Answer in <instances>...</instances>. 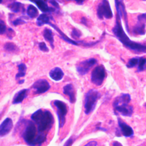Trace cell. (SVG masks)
<instances>
[{"instance_id":"6da1fadb","label":"cell","mask_w":146,"mask_h":146,"mask_svg":"<svg viewBox=\"0 0 146 146\" xmlns=\"http://www.w3.org/2000/svg\"><path fill=\"white\" fill-rule=\"evenodd\" d=\"M112 31L117 39L125 47L137 53H146V44L131 40L124 32L121 25V17L116 14L115 25Z\"/></svg>"},{"instance_id":"7a4b0ae2","label":"cell","mask_w":146,"mask_h":146,"mask_svg":"<svg viewBox=\"0 0 146 146\" xmlns=\"http://www.w3.org/2000/svg\"><path fill=\"white\" fill-rule=\"evenodd\" d=\"M31 120L37 125L39 132H43L52 127L54 117L52 113L47 110H38L31 116Z\"/></svg>"},{"instance_id":"3957f363","label":"cell","mask_w":146,"mask_h":146,"mask_svg":"<svg viewBox=\"0 0 146 146\" xmlns=\"http://www.w3.org/2000/svg\"><path fill=\"white\" fill-rule=\"evenodd\" d=\"M130 101L131 96L128 94H121L117 96L112 104L115 115L119 113L124 116H131L133 113V107L128 105Z\"/></svg>"},{"instance_id":"277c9868","label":"cell","mask_w":146,"mask_h":146,"mask_svg":"<svg viewBox=\"0 0 146 146\" xmlns=\"http://www.w3.org/2000/svg\"><path fill=\"white\" fill-rule=\"evenodd\" d=\"M100 97V93L95 89H91L85 95L84 97V112L88 115L94 111L96 107L98 100Z\"/></svg>"},{"instance_id":"5b68a950","label":"cell","mask_w":146,"mask_h":146,"mask_svg":"<svg viewBox=\"0 0 146 146\" xmlns=\"http://www.w3.org/2000/svg\"><path fill=\"white\" fill-rule=\"evenodd\" d=\"M22 137L25 142L29 146H35L34 141L36 137V128L34 122L28 121L22 132Z\"/></svg>"},{"instance_id":"8992f818","label":"cell","mask_w":146,"mask_h":146,"mask_svg":"<svg viewBox=\"0 0 146 146\" xmlns=\"http://www.w3.org/2000/svg\"><path fill=\"white\" fill-rule=\"evenodd\" d=\"M106 76L105 67L103 65L97 66L92 71L91 80L92 83L96 86H100L103 83Z\"/></svg>"},{"instance_id":"52a82bcc","label":"cell","mask_w":146,"mask_h":146,"mask_svg":"<svg viewBox=\"0 0 146 146\" xmlns=\"http://www.w3.org/2000/svg\"><path fill=\"white\" fill-rule=\"evenodd\" d=\"M96 13L98 18L102 19H111L113 17V13L108 1L104 0L98 5Z\"/></svg>"},{"instance_id":"ba28073f","label":"cell","mask_w":146,"mask_h":146,"mask_svg":"<svg viewBox=\"0 0 146 146\" xmlns=\"http://www.w3.org/2000/svg\"><path fill=\"white\" fill-rule=\"evenodd\" d=\"M54 104L57 110V115L59 120V127L62 128L66 122V115L67 112V107L66 104L59 100H55Z\"/></svg>"},{"instance_id":"9c48e42d","label":"cell","mask_w":146,"mask_h":146,"mask_svg":"<svg viewBox=\"0 0 146 146\" xmlns=\"http://www.w3.org/2000/svg\"><path fill=\"white\" fill-rule=\"evenodd\" d=\"M97 63V60L95 58H90L82 61L76 65V71L81 75L86 74L90 68Z\"/></svg>"},{"instance_id":"30bf717a","label":"cell","mask_w":146,"mask_h":146,"mask_svg":"<svg viewBox=\"0 0 146 146\" xmlns=\"http://www.w3.org/2000/svg\"><path fill=\"white\" fill-rule=\"evenodd\" d=\"M32 88H34L35 94H40L47 91L50 88V85L46 79H40L33 84Z\"/></svg>"},{"instance_id":"8fae6325","label":"cell","mask_w":146,"mask_h":146,"mask_svg":"<svg viewBox=\"0 0 146 146\" xmlns=\"http://www.w3.org/2000/svg\"><path fill=\"white\" fill-rule=\"evenodd\" d=\"M117 123L119 127L120 133L125 137H132L133 135V130L127 124H126L121 118H117Z\"/></svg>"},{"instance_id":"7c38bea8","label":"cell","mask_w":146,"mask_h":146,"mask_svg":"<svg viewBox=\"0 0 146 146\" xmlns=\"http://www.w3.org/2000/svg\"><path fill=\"white\" fill-rule=\"evenodd\" d=\"M115 6L116 9L117 14H118L121 18L123 17L125 22V27L127 29V31L129 32V27L128 25V18H127V14L126 13L125 6L124 5V3H123V1H115Z\"/></svg>"},{"instance_id":"4fadbf2b","label":"cell","mask_w":146,"mask_h":146,"mask_svg":"<svg viewBox=\"0 0 146 146\" xmlns=\"http://www.w3.org/2000/svg\"><path fill=\"white\" fill-rule=\"evenodd\" d=\"M13 127V123L10 117L6 118L0 124V137L8 134Z\"/></svg>"},{"instance_id":"5bb4252c","label":"cell","mask_w":146,"mask_h":146,"mask_svg":"<svg viewBox=\"0 0 146 146\" xmlns=\"http://www.w3.org/2000/svg\"><path fill=\"white\" fill-rule=\"evenodd\" d=\"M63 93L69 97L70 102L71 103H74L76 101L75 89L72 84L69 83L63 87Z\"/></svg>"},{"instance_id":"9a60e30c","label":"cell","mask_w":146,"mask_h":146,"mask_svg":"<svg viewBox=\"0 0 146 146\" xmlns=\"http://www.w3.org/2000/svg\"><path fill=\"white\" fill-rule=\"evenodd\" d=\"M33 3H35L38 7L44 13H51L55 11V9L53 7H50L48 6L46 1H31Z\"/></svg>"},{"instance_id":"2e32d148","label":"cell","mask_w":146,"mask_h":146,"mask_svg":"<svg viewBox=\"0 0 146 146\" xmlns=\"http://www.w3.org/2000/svg\"><path fill=\"white\" fill-rule=\"evenodd\" d=\"M49 75L50 78L54 80L59 81L63 78L64 72L60 68L55 67L50 71Z\"/></svg>"},{"instance_id":"e0dca14e","label":"cell","mask_w":146,"mask_h":146,"mask_svg":"<svg viewBox=\"0 0 146 146\" xmlns=\"http://www.w3.org/2000/svg\"><path fill=\"white\" fill-rule=\"evenodd\" d=\"M145 24L141 22L138 21L132 28V33L135 35H143L145 34Z\"/></svg>"},{"instance_id":"ac0fdd59","label":"cell","mask_w":146,"mask_h":146,"mask_svg":"<svg viewBox=\"0 0 146 146\" xmlns=\"http://www.w3.org/2000/svg\"><path fill=\"white\" fill-rule=\"evenodd\" d=\"M52 17L47 13H43L39 15L36 20V24L39 26H41L45 24H50V19Z\"/></svg>"},{"instance_id":"d6986e66","label":"cell","mask_w":146,"mask_h":146,"mask_svg":"<svg viewBox=\"0 0 146 146\" xmlns=\"http://www.w3.org/2000/svg\"><path fill=\"white\" fill-rule=\"evenodd\" d=\"M28 89H23L18 91L14 96L13 100V104H18L22 103L27 96Z\"/></svg>"},{"instance_id":"ffe728a7","label":"cell","mask_w":146,"mask_h":146,"mask_svg":"<svg viewBox=\"0 0 146 146\" xmlns=\"http://www.w3.org/2000/svg\"><path fill=\"white\" fill-rule=\"evenodd\" d=\"M50 25L51 26H52L55 30H56L57 31V32H58L59 33V34L60 35V36L63 39H64L66 42H68L69 43H71L72 44H74V45H78L79 44L80 42H79L78 41H75V40H73L72 39H71L70 38H69L67 35H66L59 29L58 27H57L56 25H55L54 24H52V23H50Z\"/></svg>"},{"instance_id":"44dd1931","label":"cell","mask_w":146,"mask_h":146,"mask_svg":"<svg viewBox=\"0 0 146 146\" xmlns=\"http://www.w3.org/2000/svg\"><path fill=\"white\" fill-rule=\"evenodd\" d=\"M9 9L14 12V13H18V12H22L23 13L25 11V8L23 7V5L19 2H13L7 6Z\"/></svg>"},{"instance_id":"7402d4cb","label":"cell","mask_w":146,"mask_h":146,"mask_svg":"<svg viewBox=\"0 0 146 146\" xmlns=\"http://www.w3.org/2000/svg\"><path fill=\"white\" fill-rule=\"evenodd\" d=\"M43 37L44 38L49 42L52 48H54V37L53 33L51 30L45 28L43 30Z\"/></svg>"},{"instance_id":"603a6c76","label":"cell","mask_w":146,"mask_h":146,"mask_svg":"<svg viewBox=\"0 0 146 146\" xmlns=\"http://www.w3.org/2000/svg\"><path fill=\"white\" fill-rule=\"evenodd\" d=\"M27 14L31 18H36L38 15V11L36 7L33 5H29L27 9Z\"/></svg>"},{"instance_id":"cb8c5ba5","label":"cell","mask_w":146,"mask_h":146,"mask_svg":"<svg viewBox=\"0 0 146 146\" xmlns=\"http://www.w3.org/2000/svg\"><path fill=\"white\" fill-rule=\"evenodd\" d=\"M18 72L15 76L16 79L25 76L26 74V71L27 67L24 63H21L18 65Z\"/></svg>"},{"instance_id":"d4e9b609","label":"cell","mask_w":146,"mask_h":146,"mask_svg":"<svg viewBox=\"0 0 146 146\" xmlns=\"http://www.w3.org/2000/svg\"><path fill=\"white\" fill-rule=\"evenodd\" d=\"M4 48L8 52H15L19 50L18 46L13 43L8 42L6 43L4 46Z\"/></svg>"},{"instance_id":"484cf974","label":"cell","mask_w":146,"mask_h":146,"mask_svg":"<svg viewBox=\"0 0 146 146\" xmlns=\"http://www.w3.org/2000/svg\"><path fill=\"white\" fill-rule=\"evenodd\" d=\"M146 69V58L143 56L139 57V63L137 64V71H143Z\"/></svg>"},{"instance_id":"4316f807","label":"cell","mask_w":146,"mask_h":146,"mask_svg":"<svg viewBox=\"0 0 146 146\" xmlns=\"http://www.w3.org/2000/svg\"><path fill=\"white\" fill-rule=\"evenodd\" d=\"M139 60V57H135L130 59L127 64V67L128 68L133 67L138 64Z\"/></svg>"},{"instance_id":"83f0119b","label":"cell","mask_w":146,"mask_h":146,"mask_svg":"<svg viewBox=\"0 0 146 146\" xmlns=\"http://www.w3.org/2000/svg\"><path fill=\"white\" fill-rule=\"evenodd\" d=\"M25 23H26V22L23 20V18H22V17H20V18H18L16 19H15L13 22L12 23L14 26H18L20 25H22Z\"/></svg>"},{"instance_id":"f1b7e54d","label":"cell","mask_w":146,"mask_h":146,"mask_svg":"<svg viewBox=\"0 0 146 146\" xmlns=\"http://www.w3.org/2000/svg\"><path fill=\"white\" fill-rule=\"evenodd\" d=\"M39 48L41 51H42L43 52H48V48L47 47L46 44L43 42H40L39 43Z\"/></svg>"},{"instance_id":"f546056e","label":"cell","mask_w":146,"mask_h":146,"mask_svg":"<svg viewBox=\"0 0 146 146\" xmlns=\"http://www.w3.org/2000/svg\"><path fill=\"white\" fill-rule=\"evenodd\" d=\"M6 31V26L5 22L0 19V34H4Z\"/></svg>"},{"instance_id":"4dcf8cb0","label":"cell","mask_w":146,"mask_h":146,"mask_svg":"<svg viewBox=\"0 0 146 146\" xmlns=\"http://www.w3.org/2000/svg\"><path fill=\"white\" fill-rule=\"evenodd\" d=\"M71 35L74 38H79L81 35V33L76 29H74L71 33Z\"/></svg>"},{"instance_id":"1f68e13d","label":"cell","mask_w":146,"mask_h":146,"mask_svg":"<svg viewBox=\"0 0 146 146\" xmlns=\"http://www.w3.org/2000/svg\"><path fill=\"white\" fill-rule=\"evenodd\" d=\"M137 21L143 23L146 22V13H143L139 14L137 16Z\"/></svg>"},{"instance_id":"d6a6232c","label":"cell","mask_w":146,"mask_h":146,"mask_svg":"<svg viewBox=\"0 0 146 146\" xmlns=\"http://www.w3.org/2000/svg\"><path fill=\"white\" fill-rule=\"evenodd\" d=\"M74 142V139L72 137H70V139H68L66 142L64 143V144L63 145V146H71V145Z\"/></svg>"},{"instance_id":"836d02e7","label":"cell","mask_w":146,"mask_h":146,"mask_svg":"<svg viewBox=\"0 0 146 146\" xmlns=\"http://www.w3.org/2000/svg\"><path fill=\"white\" fill-rule=\"evenodd\" d=\"M97 145H98V143L96 141L92 140L88 142L87 144H86L83 146H97Z\"/></svg>"},{"instance_id":"e575fe53","label":"cell","mask_w":146,"mask_h":146,"mask_svg":"<svg viewBox=\"0 0 146 146\" xmlns=\"http://www.w3.org/2000/svg\"><path fill=\"white\" fill-rule=\"evenodd\" d=\"M49 2H50L52 5H53L55 8H58V9L59 8V5H58V3L56 1H49Z\"/></svg>"},{"instance_id":"d590c367","label":"cell","mask_w":146,"mask_h":146,"mask_svg":"<svg viewBox=\"0 0 146 146\" xmlns=\"http://www.w3.org/2000/svg\"><path fill=\"white\" fill-rule=\"evenodd\" d=\"M112 146H123L122 144L120 143H119V142H118L117 141H113L112 143Z\"/></svg>"},{"instance_id":"8d00e7d4","label":"cell","mask_w":146,"mask_h":146,"mask_svg":"<svg viewBox=\"0 0 146 146\" xmlns=\"http://www.w3.org/2000/svg\"><path fill=\"white\" fill-rule=\"evenodd\" d=\"M81 22H82V23H83V24H84L85 25L87 26V20H86V19L85 18H83Z\"/></svg>"},{"instance_id":"74e56055","label":"cell","mask_w":146,"mask_h":146,"mask_svg":"<svg viewBox=\"0 0 146 146\" xmlns=\"http://www.w3.org/2000/svg\"><path fill=\"white\" fill-rule=\"evenodd\" d=\"M145 106H146V103H145Z\"/></svg>"},{"instance_id":"f35d334b","label":"cell","mask_w":146,"mask_h":146,"mask_svg":"<svg viewBox=\"0 0 146 146\" xmlns=\"http://www.w3.org/2000/svg\"><path fill=\"white\" fill-rule=\"evenodd\" d=\"M103 146H104V145H103Z\"/></svg>"}]
</instances>
